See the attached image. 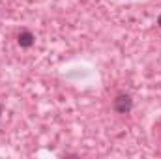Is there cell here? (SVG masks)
Masks as SVG:
<instances>
[{"instance_id": "3957f363", "label": "cell", "mask_w": 161, "mask_h": 159, "mask_svg": "<svg viewBox=\"0 0 161 159\" xmlns=\"http://www.w3.org/2000/svg\"><path fill=\"white\" fill-rule=\"evenodd\" d=\"M158 26H159V28H161V13H159V15H158Z\"/></svg>"}, {"instance_id": "7a4b0ae2", "label": "cell", "mask_w": 161, "mask_h": 159, "mask_svg": "<svg viewBox=\"0 0 161 159\" xmlns=\"http://www.w3.org/2000/svg\"><path fill=\"white\" fill-rule=\"evenodd\" d=\"M34 41H36V38L30 30H21L19 36H17V43H19L21 49H30L34 45Z\"/></svg>"}, {"instance_id": "6da1fadb", "label": "cell", "mask_w": 161, "mask_h": 159, "mask_svg": "<svg viewBox=\"0 0 161 159\" xmlns=\"http://www.w3.org/2000/svg\"><path fill=\"white\" fill-rule=\"evenodd\" d=\"M113 109L118 114H129L131 109H133V97L129 94H118L113 99Z\"/></svg>"}, {"instance_id": "277c9868", "label": "cell", "mask_w": 161, "mask_h": 159, "mask_svg": "<svg viewBox=\"0 0 161 159\" xmlns=\"http://www.w3.org/2000/svg\"><path fill=\"white\" fill-rule=\"evenodd\" d=\"M2 112H4V105L0 103V116H2Z\"/></svg>"}]
</instances>
